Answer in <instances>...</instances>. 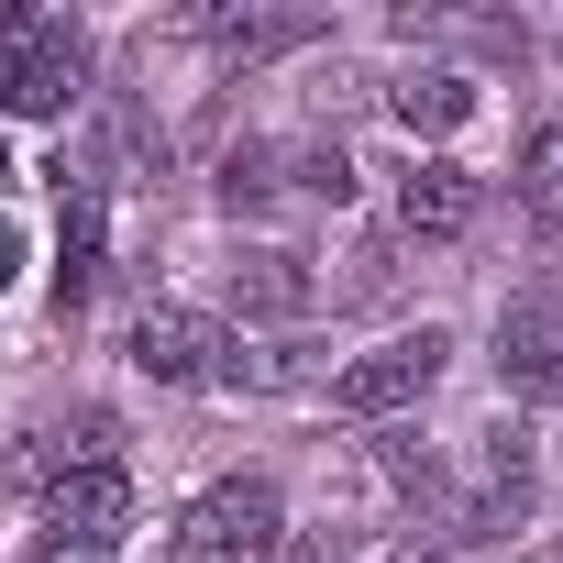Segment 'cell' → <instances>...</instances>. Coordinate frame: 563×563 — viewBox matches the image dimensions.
Masks as SVG:
<instances>
[{"label":"cell","instance_id":"obj_1","mask_svg":"<svg viewBox=\"0 0 563 563\" xmlns=\"http://www.w3.org/2000/svg\"><path fill=\"white\" fill-rule=\"evenodd\" d=\"M89 89V45L56 12H0V111L12 122H67Z\"/></svg>","mask_w":563,"mask_h":563},{"label":"cell","instance_id":"obj_15","mask_svg":"<svg viewBox=\"0 0 563 563\" xmlns=\"http://www.w3.org/2000/svg\"><path fill=\"white\" fill-rule=\"evenodd\" d=\"M12 276H23V232H12V221H0V288H12Z\"/></svg>","mask_w":563,"mask_h":563},{"label":"cell","instance_id":"obj_6","mask_svg":"<svg viewBox=\"0 0 563 563\" xmlns=\"http://www.w3.org/2000/svg\"><path fill=\"white\" fill-rule=\"evenodd\" d=\"M122 431H111V409H67V420H34L23 442H12V486H67V475H89V464H122L111 453Z\"/></svg>","mask_w":563,"mask_h":563},{"label":"cell","instance_id":"obj_9","mask_svg":"<svg viewBox=\"0 0 563 563\" xmlns=\"http://www.w3.org/2000/svg\"><path fill=\"white\" fill-rule=\"evenodd\" d=\"M475 210H486V188H475V166H453V155H420V166L398 177V232H409V243H453V232H475Z\"/></svg>","mask_w":563,"mask_h":563},{"label":"cell","instance_id":"obj_4","mask_svg":"<svg viewBox=\"0 0 563 563\" xmlns=\"http://www.w3.org/2000/svg\"><path fill=\"white\" fill-rule=\"evenodd\" d=\"M100 243H111V188H100V166H67L56 155V310L67 321L100 288Z\"/></svg>","mask_w":563,"mask_h":563},{"label":"cell","instance_id":"obj_14","mask_svg":"<svg viewBox=\"0 0 563 563\" xmlns=\"http://www.w3.org/2000/svg\"><path fill=\"white\" fill-rule=\"evenodd\" d=\"M23 563H111V552H89V541H34Z\"/></svg>","mask_w":563,"mask_h":563},{"label":"cell","instance_id":"obj_5","mask_svg":"<svg viewBox=\"0 0 563 563\" xmlns=\"http://www.w3.org/2000/svg\"><path fill=\"white\" fill-rule=\"evenodd\" d=\"M221 354H232V332H221L210 310H144V321L122 332V365H133L144 387H210Z\"/></svg>","mask_w":563,"mask_h":563},{"label":"cell","instance_id":"obj_10","mask_svg":"<svg viewBox=\"0 0 563 563\" xmlns=\"http://www.w3.org/2000/svg\"><path fill=\"white\" fill-rule=\"evenodd\" d=\"M310 34H321L310 12H199V45H210V56H232V67L288 56V45H310Z\"/></svg>","mask_w":563,"mask_h":563},{"label":"cell","instance_id":"obj_11","mask_svg":"<svg viewBox=\"0 0 563 563\" xmlns=\"http://www.w3.org/2000/svg\"><path fill=\"white\" fill-rule=\"evenodd\" d=\"M232 299H243L254 321H299V310H310V276H299V254H243V265H232Z\"/></svg>","mask_w":563,"mask_h":563},{"label":"cell","instance_id":"obj_16","mask_svg":"<svg viewBox=\"0 0 563 563\" xmlns=\"http://www.w3.org/2000/svg\"><path fill=\"white\" fill-rule=\"evenodd\" d=\"M0 188H12V155H0Z\"/></svg>","mask_w":563,"mask_h":563},{"label":"cell","instance_id":"obj_7","mask_svg":"<svg viewBox=\"0 0 563 563\" xmlns=\"http://www.w3.org/2000/svg\"><path fill=\"white\" fill-rule=\"evenodd\" d=\"M497 376L508 398H563V299H508L497 310Z\"/></svg>","mask_w":563,"mask_h":563},{"label":"cell","instance_id":"obj_12","mask_svg":"<svg viewBox=\"0 0 563 563\" xmlns=\"http://www.w3.org/2000/svg\"><path fill=\"white\" fill-rule=\"evenodd\" d=\"M398 122H409V133H464V122H475V78H453V67L398 78Z\"/></svg>","mask_w":563,"mask_h":563},{"label":"cell","instance_id":"obj_2","mask_svg":"<svg viewBox=\"0 0 563 563\" xmlns=\"http://www.w3.org/2000/svg\"><path fill=\"white\" fill-rule=\"evenodd\" d=\"M276 552H288V508H276L265 475H221L210 497H188L166 541V563H276Z\"/></svg>","mask_w":563,"mask_h":563},{"label":"cell","instance_id":"obj_13","mask_svg":"<svg viewBox=\"0 0 563 563\" xmlns=\"http://www.w3.org/2000/svg\"><path fill=\"white\" fill-rule=\"evenodd\" d=\"M519 199H530V210H563V122H541V133L519 144Z\"/></svg>","mask_w":563,"mask_h":563},{"label":"cell","instance_id":"obj_3","mask_svg":"<svg viewBox=\"0 0 563 563\" xmlns=\"http://www.w3.org/2000/svg\"><path fill=\"white\" fill-rule=\"evenodd\" d=\"M442 365H453V332H398V343H376V354H354L343 376H332V398L354 409V420H387V409H420L431 387H442Z\"/></svg>","mask_w":563,"mask_h":563},{"label":"cell","instance_id":"obj_8","mask_svg":"<svg viewBox=\"0 0 563 563\" xmlns=\"http://www.w3.org/2000/svg\"><path fill=\"white\" fill-rule=\"evenodd\" d=\"M133 530V475L122 464H89L67 486H45V541H89V552H122Z\"/></svg>","mask_w":563,"mask_h":563}]
</instances>
